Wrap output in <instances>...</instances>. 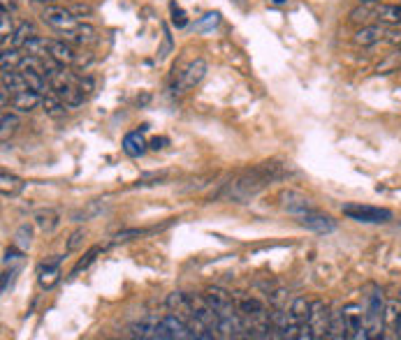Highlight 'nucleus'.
Wrapping results in <instances>:
<instances>
[{
  "instance_id": "f257e3e1",
  "label": "nucleus",
  "mask_w": 401,
  "mask_h": 340,
  "mask_svg": "<svg viewBox=\"0 0 401 340\" xmlns=\"http://www.w3.org/2000/svg\"><path fill=\"white\" fill-rule=\"evenodd\" d=\"M283 176H288V169L280 162H262L249 171H244V174L237 176L232 183H227L225 197L232 199V202H246V199L256 197L258 192L267 188L271 181H278V178Z\"/></svg>"
},
{
  "instance_id": "f03ea898",
  "label": "nucleus",
  "mask_w": 401,
  "mask_h": 340,
  "mask_svg": "<svg viewBox=\"0 0 401 340\" xmlns=\"http://www.w3.org/2000/svg\"><path fill=\"white\" fill-rule=\"evenodd\" d=\"M364 312H366V319H364L366 338L383 336V331H385V322H383V315H385L383 292H373V294H369V301H366Z\"/></svg>"
},
{
  "instance_id": "7ed1b4c3",
  "label": "nucleus",
  "mask_w": 401,
  "mask_h": 340,
  "mask_svg": "<svg viewBox=\"0 0 401 340\" xmlns=\"http://www.w3.org/2000/svg\"><path fill=\"white\" fill-rule=\"evenodd\" d=\"M344 216L355 220V223H366V225H383L392 220V211L378 209V206H366V204H344Z\"/></svg>"
},
{
  "instance_id": "20e7f679",
  "label": "nucleus",
  "mask_w": 401,
  "mask_h": 340,
  "mask_svg": "<svg viewBox=\"0 0 401 340\" xmlns=\"http://www.w3.org/2000/svg\"><path fill=\"white\" fill-rule=\"evenodd\" d=\"M130 336L132 338H142V340H170L172 333L167 329L165 319H158L153 315L142 317L139 322H135L130 326Z\"/></svg>"
},
{
  "instance_id": "39448f33",
  "label": "nucleus",
  "mask_w": 401,
  "mask_h": 340,
  "mask_svg": "<svg viewBox=\"0 0 401 340\" xmlns=\"http://www.w3.org/2000/svg\"><path fill=\"white\" fill-rule=\"evenodd\" d=\"M344 319H346V329H348V338L353 340H362L366 338V312L359 303H348L344 305Z\"/></svg>"
},
{
  "instance_id": "423d86ee",
  "label": "nucleus",
  "mask_w": 401,
  "mask_h": 340,
  "mask_svg": "<svg viewBox=\"0 0 401 340\" xmlns=\"http://www.w3.org/2000/svg\"><path fill=\"white\" fill-rule=\"evenodd\" d=\"M330 319H332V312H330V305L325 301H311V312H309V326L313 329V336L316 338H327V331H330Z\"/></svg>"
},
{
  "instance_id": "0eeeda50",
  "label": "nucleus",
  "mask_w": 401,
  "mask_h": 340,
  "mask_svg": "<svg viewBox=\"0 0 401 340\" xmlns=\"http://www.w3.org/2000/svg\"><path fill=\"white\" fill-rule=\"evenodd\" d=\"M42 19L49 26H53V28L58 30H70L75 28L79 19L72 15L70 8H61V5H49V8L42 10Z\"/></svg>"
},
{
  "instance_id": "6e6552de",
  "label": "nucleus",
  "mask_w": 401,
  "mask_h": 340,
  "mask_svg": "<svg viewBox=\"0 0 401 340\" xmlns=\"http://www.w3.org/2000/svg\"><path fill=\"white\" fill-rule=\"evenodd\" d=\"M295 218L302 227H306V229H311V232H318V234H330V232L337 229V223H334L330 216L318 213L316 209H311L306 213H299V216H295Z\"/></svg>"
},
{
  "instance_id": "1a4fd4ad",
  "label": "nucleus",
  "mask_w": 401,
  "mask_h": 340,
  "mask_svg": "<svg viewBox=\"0 0 401 340\" xmlns=\"http://www.w3.org/2000/svg\"><path fill=\"white\" fill-rule=\"evenodd\" d=\"M188 301H190V305H193V312H195V315L202 319V322L209 326L213 333H216L218 326H220V317H218V312L209 305V301L204 299V294H202V296L188 294Z\"/></svg>"
},
{
  "instance_id": "9d476101",
  "label": "nucleus",
  "mask_w": 401,
  "mask_h": 340,
  "mask_svg": "<svg viewBox=\"0 0 401 340\" xmlns=\"http://www.w3.org/2000/svg\"><path fill=\"white\" fill-rule=\"evenodd\" d=\"M58 266H61V257L51 259V262H42L37 266V283L39 287L49 290L53 285L58 283V278H61V271H58Z\"/></svg>"
},
{
  "instance_id": "9b49d317",
  "label": "nucleus",
  "mask_w": 401,
  "mask_h": 340,
  "mask_svg": "<svg viewBox=\"0 0 401 340\" xmlns=\"http://www.w3.org/2000/svg\"><path fill=\"white\" fill-rule=\"evenodd\" d=\"M206 75V63L202 61V58H195L188 68H186L181 72V82H179V88H193V86H197L199 82L204 79Z\"/></svg>"
},
{
  "instance_id": "f8f14e48",
  "label": "nucleus",
  "mask_w": 401,
  "mask_h": 340,
  "mask_svg": "<svg viewBox=\"0 0 401 340\" xmlns=\"http://www.w3.org/2000/svg\"><path fill=\"white\" fill-rule=\"evenodd\" d=\"M39 102H42V93L30 91V88H26L21 93H17V95H12V106H15L19 113H30Z\"/></svg>"
},
{
  "instance_id": "ddd939ff",
  "label": "nucleus",
  "mask_w": 401,
  "mask_h": 340,
  "mask_svg": "<svg viewBox=\"0 0 401 340\" xmlns=\"http://www.w3.org/2000/svg\"><path fill=\"white\" fill-rule=\"evenodd\" d=\"M49 56L56 58V61L61 63L63 68L77 61V53L72 51L70 42H65V39H51V42H49Z\"/></svg>"
},
{
  "instance_id": "4468645a",
  "label": "nucleus",
  "mask_w": 401,
  "mask_h": 340,
  "mask_svg": "<svg viewBox=\"0 0 401 340\" xmlns=\"http://www.w3.org/2000/svg\"><path fill=\"white\" fill-rule=\"evenodd\" d=\"M383 37H385L383 26H362V28L355 32L353 42H355L357 46H373V44H378Z\"/></svg>"
},
{
  "instance_id": "2eb2a0df",
  "label": "nucleus",
  "mask_w": 401,
  "mask_h": 340,
  "mask_svg": "<svg viewBox=\"0 0 401 340\" xmlns=\"http://www.w3.org/2000/svg\"><path fill=\"white\" fill-rule=\"evenodd\" d=\"M63 35H65V42L70 44H89L96 39V28L89 23H77L75 28L63 30Z\"/></svg>"
},
{
  "instance_id": "dca6fc26",
  "label": "nucleus",
  "mask_w": 401,
  "mask_h": 340,
  "mask_svg": "<svg viewBox=\"0 0 401 340\" xmlns=\"http://www.w3.org/2000/svg\"><path fill=\"white\" fill-rule=\"evenodd\" d=\"M283 206H285V211L292 213V216H299V213H306V211H311L313 206L311 202L306 199L304 195H299V192H283Z\"/></svg>"
},
{
  "instance_id": "f3484780",
  "label": "nucleus",
  "mask_w": 401,
  "mask_h": 340,
  "mask_svg": "<svg viewBox=\"0 0 401 340\" xmlns=\"http://www.w3.org/2000/svg\"><path fill=\"white\" fill-rule=\"evenodd\" d=\"M93 88H96V82L91 77H79L77 79V86H75V93H72L68 106H79L84 104L86 100L93 95Z\"/></svg>"
},
{
  "instance_id": "a211bd4d",
  "label": "nucleus",
  "mask_w": 401,
  "mask_h": 340,
  "mask_svg": "<svg viewBox=\"0 0 401 340\" xmlns=\"http://www.w3.org/2000/svg\"><path fill=\"white\" fill-rule=\"evenodd\" d=\"M163 319H165L167 329H170V333H172V338H177V340L195 338V336H193V331H190V326L186 324L184 319L177 315V312H170V315H165Z\"/></svg>"
},
{
  "instance_id": "6ab92c4d",
  "label": "nucleus",
  "mask_w": 401,
  "mask_h": 340,
  "mask_svg": "<svg viewBox=\"0 0 401 340\" xmlns=\"http://www.w3.org/2000/svg\"><path fill=\"white\" fill-rule=\"evenodd\" d=\"M146 149H149V144H146V139H144L142 132H130V135H125V139H123L125 155L139 158V155H144Z\"/></svg>"
},
{
  "instance_id": "aec40b11",
  "label": "nucleus",
  "mask_w": 401,
  "mask_h": 340,
  "mask_svg": "<svg viewBox=\"0 0 401 340\" xmlns=\"http://www.w3.org/2000/svg\"><path fill=\"white\" fill-rule=\"evenodd\" d=\"M42 106H44L46 116H51V118H63L65 111H68V109H65L68 104H65L53 91H46L44 95H42Z\"/></svg>"
},
{
  "instance_id": "412c9836",
  "label": "nucleus",
  "mask_w": 401,
  "mask_h": 340,
  "mask_svg": "<svg viewBox=\"0 0 401 340\" xmlns=\"http://www.w3.org/2000/svg\"><path fill=\"white\" fill-rule=\"evenodd\" d=\"M383 322H385V331H397L399 329V322H401V301L399 299H392V301L385 303Z\"/></svg>"
},
{
  "instance_id": "4be33fe9",
  "label": "nucleus",
  "mask_w": 401,
  "mask_h": 340,
  "mask_svg": "<svg viewBox=\"0 0 401 340\" xmlns=\"http://www.w3.org/2000/svg\"><path fill=\"white\" fill-rule=\"evenodd\" d=\"M327 338H330V340H344V338H348V329H346L344 310H334V312H332L330 331H327Z\"/></svg>"
},
{
  "instance_id": "5701e85b",
  "label": "nucleus",
  "mask_w": 401,
  "mask_h": 340,
  "mask_svg": "<svg viewBox=\"0 0 401 340\" xmlns=\"http://www.w3.org/2000/svg\"><path fill=\"white\" fill-rule=\"evenodd\" d=\"M376 19L380 23L397 26L401 23V8L399 5H378L376 8Z\"/></svg>"
},
{
  "instance_id": "b1692460",
  "label": "nucleus",
  "mask_w": 401,
  "mask_h": 340,
  "mask_svg": "<svg viewBox=\"0 0 401 340\" xmlns=\"http://www.w3.org/2000/svg\"><path fill=\"white\" fill-rule=\"evenodd\" d=\"M0 190H3V197H17L19 192L24 190V181L19 176L5 171V174L0 176Z\"/></svg>"
},
{
  "instance_id": "393cba45",
  "label": "nucleus",
  "mask_w": 401,
  "mask_h": 340,
  "mask_svg": "<svg viewBox=\"0 0 401 340\" xmlns=\"http://www.w3.org/2000/svg\"><path fill=\"white\" fill-rule=\"evenodd\" d=\"M49 42H51V39H44V37L35 35L33 39L26 42L24 53H28V56H37V58H46V56H49Z\"/></svg>"
},
{
  "instance_id": "a878e982",
  "label": "nucleus",
  "mask_w": 401,
  "mask_h": 340,
  "mask_svg": "<svg viewBox=\"0 0 401 340\" xmlns=\"http://www.w3.org/2000/svg\"><path fill=\"white\" fill-rule=\"evenodd\" d=\"M33 37H35V26L28 23V21H24V23L15 30V35H12V44H10V46H15V49H24L26 42H28V39H33Z\"/></svg>"
},
{
  "instance_id": "bb28decb",
  "label": "nucleus",
  "mask_w": 401,
  "mask_h": 340,
  "mask_svg": "<svg viewBox=\"0 0 401 340\" xmlns=\"http://www.w3.org/2000/svg\"><path fill=\"white\" fill-rule=\"evenodd\" d=\"M309 312H311V301H306V299H295L290 305V315L295 319L297 324H306L309 322Z\"/></svg>"
},
{
  "instance_id": "cd10ccee",
  "label": "nucleus",
  "mask_w": 401,
  "mask_h": 340,
  "mask_svg": "<svg viewBox=\"0 0 401 340\" xmlns=\"http://www.w3.org/2000/svg\"><path fill=\"white\" fill-rule=\"evenodd\" d=\"M35 225L39 227L42 232H53L58 227V213L46 209V211H37L35 213Z\"/></svg>"
},
{
  "instance_id": "c85d7f7f",
  "label": "nucleus",
  "mask_w": 401,
  "mask_h": 340,
  "mask_svg": "<svg viewBox=\"0 0 401 340\" xmlns=\"http://www.w3.org/2000/svg\"><path fill=\"white\" fill-rule=\"evenodd\" d=\"M12 35H15V28H12L10 12L3 10L0 12V42H3V49H8V44H12Z\"/></svg>"
},
{
  "instance_id": "c756f323",
  "label": "nucleus",
  "mask_w": 401,
  "mask_h": 340,
  "mask_svg": "<svg viewBox=\"0 0 401 340\" xmlns=\"http://www.w3.org/2000/svg\"><path fill=\"white\" fill-rule=\"evenodd\" d=\"M24 75V82L28 86L30 91H37V93H46V82H44V75H37V72H28V70H19Z\"/></svg>"
},
{
  "instance_id": "7c9ffc66",
  "label": "nucleus",
  "mask_w": 401,
  "mask_h": 340,
  "mask_svg": "<svg viewBox=\"0 0 401 340\" xmlns=\"http://www.w3.org/2000/svg\"><path fill=\"white\" fill-rule=\"evenodd\" d=\"M19 125H21V121H19L17 113H8V111L3 113V130H0V137H3V142H8V137L15 135Z\"/></svg>"
},
{
  "instance_id": "2f4dec72",
  "label": "nucleus",
  "mask_w": 401,
  "mask_h": 340,
  "mask_svg": "<svg viewBox=\"0 0 401 340\" xmlns=\"http://www.w3.org/2000/svg\"><path fill=\"white\" fill-rule=\"evenodd\" d=\"M30 241H33V229H30L28 225H21L17 229V234H15V245H17L19 250L26 252V250L30 248Z\"/></svg>"
},
{
  "instance_id": "473e14b6",
  "label": "nucleus",
  "mask_w": 401,
  "mask_h": 340,
  "mask_svg": "<svg viewBox=\"0 0 401 340\" xmlns=\"http://www.w3.org/2000/svg\"><path fill=\"white\" fill-rule=\"evenodd\" d=\"M100 252H103V248H100V245H96V248H91L82 259H79L77 266H75V269H72L70 276H79V273H82L84 269H89V266H91L93 262H96V257L100 255Z\"/></svg>"
},
{
  "instance_id": "72a5a7b5",
  "label": "nucleus",
  "mask_w": 401,
  "mask_h": 340,
  "mask_svg": "<svg viewBox=\"0 0 401 340\" xmlns=\"http://www.w3.org/2000/svg\"><path fill=\"white\" fill-rule=\"evenodd\" d=\"M369 19H376V8H371V5H362V8L350 12V21L353 23H359V21L366 23Z\"/></svg>"
},
{
  "instance_id": "f704fd0d",
  "label": "nucleus",
  "mask_w": 401,
  "mask_h": 340,
  "mask_svg": "<svg viewBox=\"0 0 401 340\" xmlns=\"http://www.w3.org/2000/svg\"><path fill=\"white\" fill-rule=\"evenodd\" d=\"M21 53L15 46H10V49H3V58H0V63H3V70H12L15 65L21 63Z\"/></svg>"
},
{
  "instance_id": "c9c22d12",
  "label": "nucleus",
  "mask_w": 401,
  "mask_h": 340,
  "mask_svg": "<svg viewBox=\"0 0 401 340\" xmlns=\"http://www.w3.org/2000/svg\"><path fill=\"white\" fill-rule=\"evenodd\" d=\"M170 12H172V23H175L177 28H184V26L188 23V19H186V12L179 8L177 3H170Z\"/></svg>"
},
{
  "instance_id": "e433bc0d",
  "label": "nucleus",
  "mask_w": 401,
  "mask_h": 340,
  "mask_svg": "<svg viewBox=\"0 0 401 340\" xmlns=\"http://www.w3.org/2000/svg\"><path fill=\"white\" fill-rule=\"evenodd\" d=\"M72 15H75L77 19H84V17H89L93 15V10L89 8V5H84V3H77V5H72Z\"/></svg>"
},
{
  "instance_id": "4c0bfd02",
  "label": "nucleus",
  "mask_w": 401,
  "mask_h": 340,
  "mask_svg": "<svg viewBox=\"0 0 401 340\" xmlns=\"http://www.w3.org/2000/svg\"><path fill=\"white\" fill-rule=\"evenodd\" d=\"M82 238H84V232L82 229H77L75 234L70 236V243H68V250H77L79 248V243H82Z\"/></svg>"
},
{
  "instance_id": "58836bf2",
  "label": "nucleus",
  "mask_w": 401,
  "mask_h": 340,
  "mask_svg": "<svg viewBox=\"0 0 401 340\" xmlns=\"http://www.w3.org/2000/svg\"><path fill=\"white\" fill-rule=\"evenodd\" d=\"M218 23V15L213 12V15H206L202 21H199V28H209V26H216Z\"/></svg>"
},
{
  "instance_id": "ea45409f",
  "label": "nucleus",
  "mask_w": 401,
  "mask_h": 340,
  "mask_svg": "<svg viewBox=\"0 0 401 340\" xmlns=\"http://www.w3.org/2000/svg\"><path fill=\"white\" fill-rule=\"evenodd\" d=\"M165 144H167L165 137H156V139H153V142L149 144V149H151V151H160V149H165Z\"/></svg>"
},
{
  "instance_id": "a19ab883",
  "label": "nucleus",
  "mask_w": 401,
  "mask_h": 340,
  "mask_svg": "<svg viewBox=\"0 0 401 340\" xmlns=\"http://www.w3.org/2000/svg\"><path fill=\"white\" fill-rule=\"evenodd\" d=\"M362 5H373V3H378V0H359Z\"/></svg>"
},
{
  "instance_id": "79ce46f5",
  "label": "nucleus",
  "mask_w": 401,
  "mask_h": 340,
  "mask_svg": "<svg viewBox=\"0 0 401 340\" xmlns=\"http://www.w3.org/2000/svg\"><path fill=\"white\" fill-rule=\"evenodd\" d=\"M274 5H283V3H288V0H271Z\"/></svg>"
},
{
  "instance_id": "37998d69",
  "label": "nucleus",
  "mask_w": 401,
  "mask_h": 340,
  "mask_svg": "<svg viewBox=\"0 0 401 340\" xmlns=\"http://www.w3.org/2000/svg\"><path fill=\"white\" fill-rule=\"evenodd\" d=\"M42 3H53V0H42Z\"/></svg>"
},
{
  "instance_id": "c03bdc74",
  "label": "nucleus",
  "mask_w": 401,
  "mask_h": 340,
  "mask_svg": "<svg viewBox=\"0 0 401 340\" xmlns=\"http://www.w3.org/2000/svg\"><path fill=\"white\" fill-rule=\"evenodd\" d=\"M399 301H401V294H399Z\"/></svg>"
}]
</instances>
